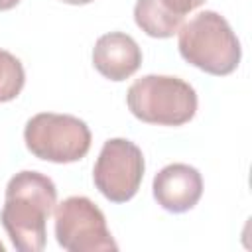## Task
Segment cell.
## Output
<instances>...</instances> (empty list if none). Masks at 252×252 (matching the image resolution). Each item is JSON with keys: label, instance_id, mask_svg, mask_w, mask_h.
I'll return each instance as SVG.
<instances>
[{"label": "cell", "instance_id": "obj_13", "mask_svg": "<svg viewBox=\"0 0 252 252\" xmlns=\"http://www.w3.org/2000/svg\"><path fill=\"white\" fill-rule=\"evenodd\" d=\"M65 4H73V6H81V4H89L93 0H63Z\"/></svg>", "mask_w": 252, "mask_h": 252}, {"label": "cell", "instance_id": "obj_14", "mask_svg": "<svg viewBox=\"0 0 252 252\" xmlns=\"http://www.w3.org/2000/svg\"><path fill=\"white\" fill-rule=\"evenodd\" d=\"M0 252H4V244L2 242H0Z\"/></svg>", "mask_w": 252, "mask_h": 252}, {"label": "cell", "instance_id": "obj_1", "mask_svg": "<svg viewBox=\"0 0 252 252\" xmlns=\"http://www.w3.org/2000/svg\"><path fill=\"white\" fill-rule=\"evenodd\" d=\"M55 205L57 189L47 175L24 169L8 181L0 220L16 250L41 252L45 248V224Z\"/></svg>", "mask_w": 252, "mask_h": 252}, {"label": "cell", "instance_id": "obj_11", "mask_svg": "<svg viewBox=\"0 0 252 252\" xmlns=\"http://www.w3.org/2000/svg\"><path fill=\"white\" fill-rule=\"evenodd\" d=\"M159 2H161V6H163L167 12H171L173 16H177V18L183 20L185 14H189V12H193L195 8H199L205 0H159Z\"/></svg>", "mask_w": 252, "mask_h": 252}, {"label": "cell", "instance_id": "obj_7", "mask_svg": "<svg viewBox=\"0 0 252 252\" xmlns=\"http://www.w3.org/2000/svg\"><path fill=\"white\" fill-rule=\"evenodd\" d=\"M154 199L169 213L193 209L203 195V177L199 169L187 163H169L154 177Z\"/></svg>", "mask_w": 252, "mask_h": 252}, {"label": "cell", "instance_id": "obj_10", "mask_svg": "<svg viewBox=\"0 0 252 252\" xmlns=\"http://www.w3.org/2000/svg\"><path fill=\"white\" fill-rule=\"evenodd\" d=\"M26 83L22 61L6 49H0V102L14 100Z\"/></svg>", "mask_w": 252, "mask_h": 252}, {"label": "cell", "instance_id": "obj_2", "mask_svg": "<svg viewBox=\"0 0 252 252\" xmlns=\"http://www.w3.org/2000/svg\"><path fill=\"white\" fill-rule=\"evenodd\" d=\"M181 57L211 75H230L240 63V41L230 24L215 10L193 16L177 30Z\"/></svg>", "mask_w": 252, "mask_h": 252}, {"label": "cell", "instance_id": "obj_8", "mask_svg": "<svg viewBox=\"0 0 252 252\" xmlns=\"http://www.w3.org/2000/svg\"><path fill=\"white\" fill-rule=\"evenodd\" d=\"M94 69L110 79L124 81L142 65V49L136 39L124 32H108L100 35L93 47Z\"/></svg>", "mask_w": 252, "mask_h": 252}, {"label": "cell", "instance_id": "obj_9", "mask_svg": "<svg viewBox=\"0 0 252 252\" xmlns=\"http://www.w3.org/2000/svg\"><path fill=\"white\" fill-rule=\"evenodd\" d=\"M134 20L138 28L150 37H171L181 28V18L167 12L159 0H138L134 6Z\"/></svg>", "mask_w": 252, "mask_h": 252}, {"label": "cell", "instance_id": "obj_3", "mask_svg": "<svg viewBox=\"0 0 252 252\" xmlns=\"http://www.w3.org/2000/svg\"><path fill=\"white\" fill-rule=\"evenodd\" d=\"M126 102L138 120L158 126L187 124L197 112L195 89L171 75H144L136 79L126 93Z\"/></svg>", "mask_w": 252, "mask_h": 252}, {"label": "cell", "instance_id": "obj_6", "mask_svg": "<svg viewBox=\"0 0 252 252\" xmlns=\"http://www.w3.org/2000/svg\"><path fill=\"white\" fill-rule=\"evenodd\" d=\"M142 150L126 138H110L102 144V150L93 167V179L96 189L112 203L130 201L144 177Z\"/></svg>", "mask_w": 252, "mask_h": 252}, {"label": "cell", "instance_id": "obj_4", "mask_svg": "<svg viewBox=\"0 0 252 252\" xmlns=\"http://www.w3.org/2000/svg\"><path fill=\"white\" fill-rule=\"evenodd\" d=\"M24 140L35 158L53 163H71L87 156L91 130L77 116L39 112L26 122Z\"/></svg>", "mask_w": 252, "mask_h": 252}, {"label": "cell", "instance_id": "obj_5", "mask_svg": "<svg viewBox=\"0 0 252 252\" xmlns=\"http://www.w3.org/2000/svg\"><path fill=\"white\" fill-rule=\"evenodd\" d=\"M55 238L67 252L118 250L104 213L89 197H67L55 207Z\"/></svg>", "mask_w": 252, "mask_h": 252}, {"label": "cell", "instance_id": "obj_12", "mask_svg": "<svg viewBox=\"0 0 252 252\" xmlns=\"http://www.w3.org/2000/svg\"><path fill=\"white\" fill-rule=\"evenodd\" d=\"M20 4V0H0V12L2 10H12Z\"/></svg>", "mask_w": 252, "mask_h": 252}]
</instances>
